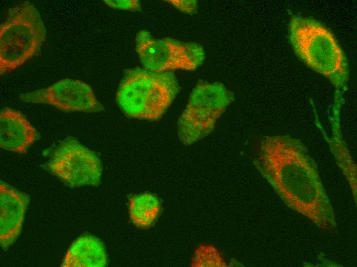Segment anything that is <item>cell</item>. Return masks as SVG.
<instances>
[{
	"mask_svg": "<svg viewBox=\"0 0 357 267\" xmlns=\"http://www.w3.org/2000/svg\"><path fill=\"white\" fill-rule=\"evenodd\" d=\"M253 164L289 208L321 229L336 228L318 165L300 140L288 135L265 137Z\"/></svg>",
	"mask_w": 357,
	"mask_h": 267,
	"instance_id": "cell-1",
	"label": "cell"
},
{
	"mask_svg": "<svg viewBox=\"0 0 357 267\" xmlns=\"http://www.w3.org/2000/svg\"><path fill=\"white\" fill-rule=\"evenodd\" d=\"M289 36L297 55L332 83L336 92L344 93L349 79L345 55L334 36L318 21L294 15Z\"/></svg>",
	"mask_w": 357,
	"mask_h": 267,
	"instance_id": "cell-2",
	"label": "cell"
},
{
	"mask_svg": "<svg viewBox=\"0 0 357 267\" xmlns=\"http://www.w3.org/2000/svg\"><path fill=\"white\" fill-rule=\"evenodd\" d=\"M179 91V83L173 72L134 67L125 70L116 101L127 117L154 121L162 117Z\"/></svg>",
	"mask_w": 357,
	"mask_h": 267,
	"instance_id": "cell-3",
	"label": "cell"
},
{
	"mask_svg": "<svg viewBox=\"0 0 357 267\" xmlns=\"http://www.w3.org/2000/svg\"><path fill=\"white\" fill-rule=\"evenodd\" d=\"M46 31L35 6L23 2L10 9L0 27V71H11L31 58L41 47Z\"/></svg>",
	"mask_w": 357,
	"mask_h": 267,
	"instance_id": "cell-4",
	"label": "cell"
},
{
	"mask_svg": "<svg viewBox=\"0 0 357 267\" xmlns=\"http://www.w3.org/2000/svg\"><path fill=\"white\" fill-rule=\"evenodd\" d=\"M233 99V93L220 82H199L177 122L180 141L190 145L210 134Z\"/></svg>",
	"mask_w": 357,
	"mask_h": 267,
	"instance_id": "cell-5",
	"label": "cell"
},
{
	"mask_svg": "<svg viewBox=\"0 0 357 267\" xmlns=\"http://www.w3.org/2000/svg\"><path fill=\"white\" fill-rule=\"evenodd\" d=\"M135 44L142 66L153 72L176 69L193 71L205 60V51L200 44L168 37L156 39L146 30L138 32Z\"/></svg>",
	"mask_w": 357,
	"mask_h": 267,
	"instance_id": "cell-6",
	"label": "cell"
},
{
	"mask_svg": "<svg viewBox=\"0 0 357 267\" xmlns=\"http://www.w3.org/2000/svg\"><path fill=\"white\" fill-rule=\"evenodd\" d=\"M43 167L70 187L97 186L103 171L97 155L72 139L61 142Z\"/></svg>",
	"mask_w": 357,
	"mask_h": 267,
	"instance_id": "cell-7",
	"label": "cell"
},
{
	"mask_svg": "<svg viewBox=\"0 0 357 267\" xmlns=\"http://www.w3.org/2000/svg\"><path fill=\"white\" fill-rule=\"evenodd\" d=\"M25 102L49 104L65 111L98 112L104 110L91 87L77 80L64 79L44 88L19 96Z\"/></svg>",
	"mask_w": 357,
	"mask_h": 267,
	"instance_id": "cell-8",
	"label": "cell"
},
{
	"mask_svg": "<svg viewBox=\"0 0 357 267\" xmlns=\"http://www.w3.org/2000/svg\"><path fill=\"white\" fill-rule=\"evenodd\" d=\"M29 196L1 182L0 184L1 246L7 249L22 230Z\"/></svg>",
	"mask_w": 357,
	"mask_h": 267,
	"instance_id": "cell-9",
	"label": "cell"
},
{
	"mask_svg": "<svg viewBox=\"0 0 357 267\" xmlns=\"http://www.w3.org/2000/svg\"><path fill=\"white\" fill-rule=\"evenodd\" d=\"M38 138L35 129L19 111L6 108L0 113V145L7 150L24 153Z\"/></svg>",
	"mask_w": 357,
	"mask_h": 267,
	"instance_id": "cell-10",
	"label": "cell"
},
{
	"mask_svg": "<svg viewBox=\"0 0 357 267\" xmlns=\"http://www.w3.org/2000/svg\"><path fill=\"white\" fill-rule=\"evenodd\" d=\"M342 102L334 101L332 115L330 117V123L332 130L331 138L326 135L321 122L315 113V122L321 131L324 138L327 141L330 151L333 155L338 166L347 179L356 205V166L342 138L340 124V113Z\"/></svg>",
	"mask_w": 357,
	"mask_h": 267,
	"instance_id": "cell-11",
	"label": "cell"
},
{
	"mask_svg": "<svg viewBox=\"0 0 357 267\" xmlns=\"http://www.w3.org/2000/svg\"><path fill=\"white\" fill-rule=\"evenodd\" d=\"M105 247L96 237L85 235L69 247L63 260V267H104L107 264Z\"/></svg>",
	"mask_w": 357,
	"mask_h": 267,
	"instance_id": "cell-12",
	"label": "cell"
},
{
	"mask_svg": "<svg viewBox=\"0 0 357 267\" xmlns=\"http://www.w3.org/2000/svg\"><path fill=\"white\" fill-rule=\"evenodd\" d=\"M129 207L131 221L137 226L145 228L151 226L156 220L161 204L156 196L145 193L132 197Z\"/></svg>",
	"mask_w": 357,
	"mask_h": 267,
	"instance_id": "cell-13",
	"label": "cell"
},
{
	"mask_svg": "<svg viewBox=\"0 0 357 267\" xmlns=\"http://www.w3.org/2000/svg\"><path fill=\"white\" fill-rule=\"evenodd\" d=\"M191 264L197 267L227 266L219 250L210 244H201L196 248Z\"/></svg>",
	"mask_w": 357,
	"mask_h": 267,
	"instance_id": "cell-14",
	"label": "cell"
},
{
	"mask_svg": "<svg viewBox=\"0 0 357 267\" xmlns=\"http://www.w3.org/2000/svg\"><path fill=\"white\" fill-rule=\"evenodd\" d=\"M104 3L109 7L118 10L141 11V4L138 0H105Z\"/></svg>",
	"mask_w": 357,
	"mask_h": 267,
	"instance_id": "cell-15",
	"label": "cell"
},
{
	"mask_svg": "<svg viewBox=\"0 0 357 267\" xmlns=\"http://www.w3.org/2000/svg\"><path fill=\"white\" fill-rule=\"evenodd\" d=\"M180 11L190 15L195 14L198 9V2L195 0L165 1Z\"/></svg>",
	"mask_w": 357,
	"mask_h": 267,
	"instance_id": "cell-16",
	"label": "cell"
}]
</instances>
